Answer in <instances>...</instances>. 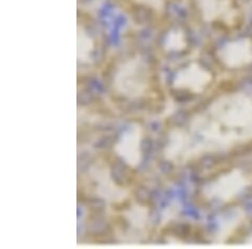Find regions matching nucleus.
<instances>
[{
  "label": "nucleus",
  "mask_w": 252,
  "mask_h": 249,
  "mask_svg": "<svg viewBox=\"0 0 252 249\" xmlns=\"http://www.w3.org/2000/svg\"><path fill=\"white\" fill-rule=\"evenodd\" d=\"M148 82V66L142 58L135 56L121 64L114 78L113 86L124 97L135 99L143 94Z\"/></svg>",
  "instance_id": "1"
},
{
  "label": "nucleus",
  "mask_w": 252,
  "mask_h": 249,
  "mask_svg": "<svg viewBox=\"0 0 252 249\" xmlns=\"http://www.w3.org/2000/svg\"><path fill=\"white\" fill-rule=\"evenodd\" d=\"M89 175L96 183V194L109 203H121L128 196V192L118 186L112 179L109 166L96 162L89 169Z\"/></svg>",
  "instance_id": "2"
},
{
  "label": "nucleus",
  "mask_w": 252,
  "mask_h": 249,
  "mask_svg": "<svg viewBox=\"0 0 252 249\" xmlns=\"http://www.w3.org/2000/svg\"><path fill=\"white\" fill-rule=\"evenodd\" d=\"M141 127L132 123L121 134L114 147L115 154L132 168L141 162Z\"/></svg>",
  "instance_id": "3"
},
{
  "label": "nucleus",
  "mask_w": 252,
  "mask_h": 249,
  "mask_svg": "<svg viewBox=\"0 0 252 249\" xmlns=\"http://www.w3.org/2000/svg\"><path fill=\"white\" fill-rule=\"evenodd\" d=\"M198 5L204 20L208 22L222 20L231 24L235 19V11L230 0H198Z\"/></svg>",
  "instance_id": "4"
},
{
  "label": "nucleus",
  "mask_w": 252,
  "mask_h": 249,
  "mask_svg": "<svg viewBox=\"0 0 252 249\" xmlns=\"http://www.w3.org/2000/svg\"><path fill=\"white\" fill-rule=\"evenodd\" d=\"M220 55L226 63L237 66L252 60V42L247 39L235 40L223 46Z\"/></svg>",
  "instance_id": "5"
},
{
  "label": "nucleus",
  "mask_w": 252,
  "mask_h": 249,
  "mask_svg": "<svg viewBox=\"0 0 252 249\" xmlns=\"http://www.w3.org/2000/svg\"><path fill=\"white\" fill-rule=\"evenodd\" d=\"M94 41L83 28L77 29V58L81 62H89L94 51Z\"/></svg>",
  "instance_id": "6"
},
{
  "label": "nucleus",
  "mask_w": 252,
  "mask_h": 249,
  "mask_svg": "<svg viewBox=\"0 0 252 249\" xmlns=\"http://www.w3.org/2000/svg\"><path fill=\"white\" fill-rule=\"evenodd\" d=\"M204 78V72L197 65H191L178 73L175 79V86L178 87H194Z\"/></svg>",
  "instance_id": "7"
},
{
  "label": "nucleus",
  "mask_w": 252,
  "mask_h": 249,
  "mask_svg": "<svg viewBox=\"0 0 252 249\" xmlns=\"http://www.w3.org/2000/svg\"><path fill=\"white\" fill-rule=\"evenodd\" d=\"M124 218L131 225L132 227L141 229L144 226L146 220V210L137 204H134L130 208L124 212Z\"/></svg>",
  "instance_id": "8"
},
{
  "label": "nucleus",
  "mask_w": 252,
  "mask_h": 249,
  "mask_svg": "<svg viewBox=\"0 0 252 249\" xmlns=\"http://www.w3.org/2000/svg\"><path fill=\"white\" fill-rule=\"evenodd\" d=\"M187 46L186 39L183 32H171L166 40V47L170 51H181Z\"/></svg>",
  "instance_id": "9"
},
{
  "label": "nucleus",
  "mask_w": 252,
  "mask_h": 249,
  "mask_svg": "<svg viewBox=\"0 0 252 249\" xmlns=\"http://www.w3.org/2000/svg\"><path fill=\"white\" fill-rule=\"evenodd\" d=\"M134 1L156 10H161L163 9V0H134Z\"/></svg>",
  "instance_id": "10"
}]
</instances>
